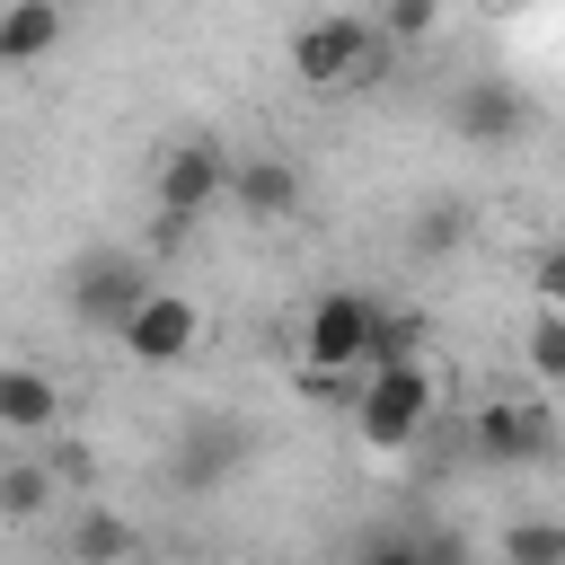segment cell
Segmentation results:
<instances>
[{"instance_id":"7c38bea8","label":"cell","mask_w":565,"mask_h":565,"mask_svg":"<svg viewBox=\"0 0 565 565\" xmlns=\"http://www.w3.org/2000/svg\"><path fill=\"white\" fill-rule=\"evenodd\" d=\"M62 35H71L62 0H0V71H35Z\"/></svg>"},{"instance_id":"52a82bcc","label":"cell","mask_w":565,"mask_h":565,"mask_svg":"<svg viewBox=\"0 0 565 565\" xmlns=\"http://www.w3.org/2000/svg\"><path fill=\"white\" fill-rule=\"evenodd\" d=\"M441 115H450V141H468V150H521L530 141V97L503 71H468Z\"/></svg>"},{"instance_id":"2e32d148","label":"cell","mask_w":565,"mask_h":565,"mask_svg":"<svg viewBox=\"0 0 565 565\" xmlns=\"http://www.w3.org/2000/svg\"><path fill=\"white\" fill-rule=\"evenodd\" d=\"M415 353H433V318H424V309H388V300H380L371 362H415Z\"/></svg>"},{"instance_id":"ffe728a7","label":"cell","mask_w":565,"mask_h":565,"mask_svg":"<svg viewBox=\"0 0 565 565\" xmlns=\"http://www.w3.org/2000/svg\"><path fill=\"white\" fill-rule=\"evenodd\" d=\"M530 282H539V300H547V309H565V247H547Z\"/></svg>"},{"instance_id":"4fadbf2b","label":"cell","mask_w":565,"mask_h":565,"mask_svg":"<svg viewBox=\"0 0 565 565\" xmlns=\"http://www.w3.org/2000/svg\"><path fill=\"white\" fill-rule=\"evenodd\" d=\"M71 556H79V565L141 556V521H124V512H106V503H79V512H71Z\"/></svg>"},{"instance_id":"8fae6325","label":"cell","mask_w":565,"mask_h":565,"mask_svg":"<svg viewBox=\"0 0 565 565\" xmlns=\"http://www.w3.org/2000/svg\"><path fill=\"white\" fill-rule=\"evenodd\" d=\"M62 424V380L35 362H0V433L9 441H44Z\"/></svg>"},{"instance_id":"277c9868","label":"cell","mask_w":565,"mask_h":565,"mask_svg":"<svg viewBox=\"0 0 565 565\" xmlns=\"http://www.w3.org/2000/svg\"><path fill=\"white\" fill-rule=\"evenodd\" d=\"M371 335H380V300H371V291H353V282L318 291L309 318H300V362H309V380H353V371L371 362Z\"/></svg>"},{"instance_id":"8992f818","label":"cell","mask_w":565,"mask_h":565,"mask_svg":"<svg viewBox=\"0 0 565 565\" xmlns=\"http://www.w3.org/2000/svg\"><path fill=\"white\" fill-rule=\"evenodd\" d=\"M468 450L494 468V477H521V468H547L556 459V415L539 397H486L468 415Z\"/></svg>"},{"instance_id":"5b68a950","label":"cell","mask_w":565,"mask_h":565,"mask_svg":"<svg viewBox=\"0 0 565 565\" xmlns=\"http://www.w3.org/2000/svg\"><path fill=\"white\" fill-rule=\"evenodd\" d=\"M141 291H150V265H141L132 247H79V256L62 265V309H71L79 327H97V335H115Z\"/></svg>"},{"instance_id":"30bf717a","label":"cell","mask_w":565,"mask_h":565,"mask_svg":"<svg viewBox=\"0 0 565 565\" xmlns=\"http://www.w3.org/2000/svg\"><path fill=\"white\" fill-rule=\"evenodd\" d=\"M221 212H238L247 230L291 221V212H300V168H291L282 150H247V159H230V194H221Z\"/></svg>"},{"instance_id":"e0dca14e","label":"cell","mask_w":565,"mask_h":565,"mask_svg":"<svg viewBox=\"0 0 565 565\" xmlns=\"http://www.w3.org/2000/svg\"><path fill=\"white\" fill-rule=\"evenodd\" d=\"M494 556L503 565H565V521H512L494 539Z\"/></svg>"},{"instance_id":"9c48e42d","label":"cell","mask_w":565,"mask_h":565,"mask_svg":"<svg viewBox=\"0 0 565 565\" xmlns=\"http://www.w3.org/2000/svg\"><path fill=\"white\" fill-rule=\"evenodd\" d=\"M247 468V424L238 415H185L177 424V450H168V477L185 486V494H212V486H230Z\"/></svg>"},{"instance_id":"9a60e30c","label":"cell","mask_w":565,"mask_h":565,"mask_svg":"<svg viewBox=\"0 0 565 565\" xmlns=\"http://www.w3.org/2000/svg\"><path fill=\"white\" fill-rule=\"evenodd\" d=\"M62 494L53 459H0V521H44Z\"/></svg>"},{"instance_id":"3957f363","label":"cell","mask_w":565,"mask_h":565,"mask_svg":"<svg viewBox=\"0 0 565 565\" xmlns=\"http://www.w3.org/2000/svg\"><path fill=\"white\" fill-rule=\"evenodd\" d=\"M230 141L221 132H177L168 150H159V168H150V194H159V238H185L203 212H221V194H230Z\"/></svg>"},{"instance_id":"5bb4252c","label":"cell","mask_w":565,"mask_h":565,"mask_svg":"<svg viewBox=\"0 0 565 565\" xmlns=\"http://www.w3.org/2000/svg\"><path fill=\"white\" fill-rule=\"evenodd\" d=\"M459 247H468V203H450V194L415 203V221H406V256L441 265V256H459Z\"/></svg>"},{"instance_id":"d6986e66","label":"cell","mask_w":565,"mask_h":565,"mask_svg":"<svg viewBox=\"0 0 565 565\" xmlns=\"http://www.w3.org/2000/svg\"><path fill=\"white\" fill-rule=\"evenodd\" d=\"M521 353H530V371H539V380H565V309H547V300H539V318H530Z\"/></svg>"},{"instance_id":"ba28073f","label":"cell","mask_w":565,"mask_h":565,"mask_svg":"<svg viewBox=\"0 0 565 565\" xmlns=\"http://www.w3.org/2000/svg\"><path fill=\"white\" fill-rule=\"evenodd\" d=\"M115 344L141 362V371H177L194 344H203V309L185 300V291H168V282H150L132 309H124V327H115Z\"/></svg>"},{"instance_id":"6da1fadb","label":"cell","mask_w":565,"mask_h":565,"mask_svg":"<svg viewBox=\"0 0 565 565\" xmlns=\"http://www.w3.org/2000/svg\"><path fill=\"white\" fill-rule=\"evenodd\" d=\"M441 415V388H433V362H362L344 380V424L362 450H415Z\"/></svg>"},{"instance_id":"7a4b0ae2","label":"cell","mask_w":565,"mask_h":565,"mask_svg":"<svg viewBox=\"0 0 565 565\" xmlns=\"http://www.w3.org/2000/svg\"><path fill=\"white\" fill-rule=\"evenodd\" d=\"M397 71V44L380 35V18H353V9H327L291 35V79L309 97H344V88H380Z\"/></svg>"},{"instance_id":"ac0fdd59","label":"cell","mask_w":565,"mask_h":565,"mask_svg":"<svg viewBox=\"0 0 565 565\" xmlns=\"http://www.w3.org/2000/svg\"><path fill=\"white\" fill-rule=\"evenodd\" d=\"M380 35H388L397 53L433 44V35H441V0H380Z\"/></svg>"}]
</instances>
